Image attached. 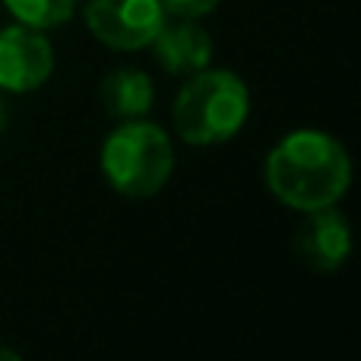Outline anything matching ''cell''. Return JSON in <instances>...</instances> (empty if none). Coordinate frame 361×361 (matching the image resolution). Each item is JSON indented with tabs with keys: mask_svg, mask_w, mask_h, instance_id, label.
<instances>
[{
	"mask_svg": "<svg viewBox=\"0 0 361 361\" xmlns=\"http://www.w3.org/2000/svg\"><path fill=\"white\" fill-rule=\"evenodd\" d=\"M267 187L282 206L311 212L339 206L352 184V159L333 133L301 127L267 152Z\"/></svg>",
	"mask_w": 361,
	"mask_h": 361,
	"instance_id": "obj_1",
	"label": "cell"
},
{
	"mask_svg": "<svg viewBox=\"0 0 361 361\" xmlns=\"http://www.w3.org/2000/svg\"><path fill=\"white\" fill-rule=\"evenodd\" d=\"M250 114V89L235 70L203 67L184 76L171 121L187 146H222L241 133Z\"/></svg>",
	"mask_w": 361,
	"mask_h": 361,
	"instance_id": "obj_2",
	"label": "cell"
},
{
	"mask_svg": "<svg viewBox=\"0 0 361 361\" xmlns=\"http://www.w3.org/2000/svg\"><path fill=\"white\" fill-rule=\"evenodd\" d=\"M102 175L121 197H156L175 171V143L159 124L146 118L121 121L102 143Z\"/></svg>",
	"mask_w": 361,
	"mask_h": 361,
	"instance_id": "obj_3",
	"label": "cell"
},
{
	"mask_svg": "<svg viewBox=\"0 0 361 361\" xmlns=\"http://www.w3.org/2000/svg\"><path fill=\"white\" fill-rule=\"evenodd\" d=\"M82 23L111 51H146L169 19L162 0H82Z\"/></svg>",
	"mask_w": 361,
	"mask_h": 361,
	"instance_id": "obj_4",
	"label": "cell"
},
{
	"mask_svg": "<svg viewBox=\"0 0 361 361\" xmlns=\"http://www.w3.org/2000/svg\"><path fill=\"white\" fill-rule=\"evenodd\" d=\"M54 63V44L42 29L23 23L0 29V92H35L51 80Z\"/></svg>",
	"mask_w": 361,
	"mask_h": 361,
	"instance_id": "obj_5",
	"label": "cell"
},
{
	"mask_svg": "<svg viewBox=\"0 0 361 361\" xmlns=\"http://www.w3.org/2000/svg\"><path fill=\"white\" fill-rule=\"evenodd\" d=\"M301 225L295 231V257L314 273H336L352 254V231L336 206L301 212Z\"/></svg>",
	"mask_w": 361,
	"mask_h": 361,
	"instance_id": "obj_6",
	"label": "cell"
},
{
	"mask_svg": "<svg viewBox=\"0 0 361 361\" xmlns=\"http://www.w3.org/2000/svg\"><path fill=\"white\" fill-rule=\"evenodd\" d=\"M156 63L171 76H190L212 63V35L200 25V19H175L169 16L156 38L149 42Z\"/></svg>",
	"mask_w": 361,
	"mask_h": 361,
	"instance_id": "obj_7",
	"label": "cell"
},
{
	"mask_svg": "<svg viewBox=\"0 0 361 361\" xmlns=\"http://www.w3.org/2000/svg\"><path fill=\"white\" fill-rule=\"evenodd\" d=\"M99 99L108 118L114 121H137L146 118L156 105V86L152 76L137 67H118L102 80Z\"/></svg>",
	"mask_w": 361,
	"mask_h": 361,
	"instance_id": "obj_8",
	"label": "cell"
},
{
	"mask_svg": "<svg viewBox=\"0 0 361 361\" xmlns=\"http://www.w3.org/2000/svg\"><path fill=\"white\" fill-rule=\"evenodd\" d=\"M4 6L16 23L48 32L70 23L80 10V0H4Z\"/></svg>",
	"mask_w": 361,
	"mask_h": 361,
	"instance_id": "obj_9",
	"label": "cell"
},
{
	"mask_svg": "<svg viewBox=\"0 0 361 361\" xmlns=\"http://www.w3.org/2000/svg\"><path fill=\"white\" fill-rule=\"evenodd\" d=\"M222 0H162L165 13L175 19H203L209 16Z\"/></svg>",
	"mask_w": 361,
	"mask_h": 361,
	"instance_id": "obj_10",
	"label": "cell"
},
{
	"mask_svg": "<svg viewBox=\"0 0 361 361\" xmlns=\"http://www.w3.org/2000/svg\"><path fill=\"white\" fill-rule=\"evenodd\" d=\"M0 361H19V352L6 349V345H0Z\"/></svg>",
	"mask_w": 361,
	"mask_h": 361,
	"instance_id": "obj_11",
	"label": "cell"
},
{
	"mask_svg": "<svg viewBox=\"0 0 361 361\" xmlns=\"http://www.w3.org/2000/svg\"><path fill=\"white\" fill-rule=\"evenodd\" d=\"M6 124V102H4V92H0V130H4Z\"/></svg>",
	"mask_w": 361,
	"mask_h": 361,
	"instance_id": "obj_12",
	"label": "cell"
}]
</instances>
